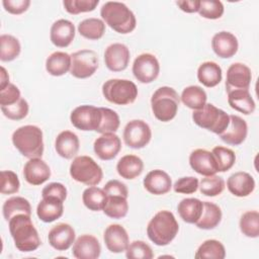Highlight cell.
Wrapping results in <instances>:
<instances>
[{
    "label": "cell",
    "instance_id": "obj_52",
    "mask_svg": "<svg viewBox=\"0 0 259 259\" xmlns=\"http://www.w3.org/2000/svg\"><path fill=\"white\" fill-rule=\"evenodd\" d=\"M41 196H53L65 201L67 198V188L60 182H52L42 188Z\"/></svg>",
    "mask_w": 259,
    "mask_h": 259
},
{
    "label": "cell",
    "instance_id": "obj_45",
    "mask_svg": "<svg viewBox=\"0 0 259 259\" xmlns=\"http://www.w3.org/2000/svg\"><path fill=\"white\" fill-rule=\"evenodd\" d=\"M198 14L206 19H219L225 12L224 4L219 0H202L200 1Z\"/></svg>",
    "mask_w": 259,
    "mask_h": 259
},
{
    "label": "cell",
    "instance_id": "obj_28",
    "mask_svg": "<svg viewBox=\"0 0 259 259\" xmlns=\"http://www.w3.org/2000/svg\"><path fill=\"white\" fill-rule=\"evenodd\" d=\"M228 103L231 108L245 115L255 111L256 104L249 90H233L228 92Z\"/></svg>",
    "mask_w": 259,
    "mask_h": 259
},
{
    "label": "cell",
    "instance_id": "obj_38",
    "mask_svg": "<svg viewBox=\"0 0 259 259\" xmlns=\"http://www.w3.org/2000/svg\"><path fill=\"white\" fill-rule=\"evenodd\" d=\"M226 257L225 246L218 240L209 239L204 241L196 250V259H224Z\"/></svg>",
    "mask_w": 259,
    "mask_h": 259
},
{
    "label": "cell",
    "instance_id": "obj_7",
    "mask_svg": "<svg viewBox=\"0 0 259 259\" xmlns=\"http://www.w3.org/2000/svg\"><path fill=\"white\" fill-rule=\"evenodd\" d=\"M192 120L197 126L221 135L229 125L230 115L213 104L205 103L202 108L193 110Z\"/></svg>",
    "mask_w": 259,
    "mask_h": 259
},
{
    "label": "cell",
    "instance_id": "obj_5",
    "mask_svg": "<svg viewBox=\"0 0 259 259\" xmlns=\"http://www.w3.org/2000/svg\"><path fill=\"white\" fill-rule=\"evenodd\" d=\"M179 104L180 96L169 86L159 87L151 97L152 112L162 122H168L176 116Z\"/></svg>",
    "mask_w": 259,
    "mask_h": 259
},
{
    "label": "cell",
    "instance_id": "obj_26",
    "mask_svg": "<svg viewBox=\"0 0 259 259\" xmlns=\"http://www.w3.org/2000/svg\"><path fill=\"white\" fill-rule=\"evenodd\" d=\"M64 213V201L53 196H45L36 206V215L44 223H53Z\"/></svg>",
    "mask_w": 259,
    "mask_h": 259
},
{
    "label": "cell",
    "instance_id": "obj_27",
    "mask_svg": "<svg viewBox=\"0 0 259 259\" xmlns=\"http://www.w3.org/2000/svg\"><path fill=\"white\" fill-rule=\"evenodd\" d=\"M80 142L78 136L71 131L61 132L55 141L57 154L64 159H73L79 151Z\"/></svg>",
    "mask_w": 259,
    "mask_h": 259
},
{
    "label": "cell",
    "instance_id": "obj_19",
    "mask_svg": "<svg viewBox=\"0 0 259 259\" xmlns=\"http://www.w3.org/2000/svg\"><path fill=\"white\" fill-rule=\"evenodd\" d=\"M248 135V125L245 119L239 115H230V122L227 128L219 135L221 140L231 146L243 144Z\"/></svg>",
    "mask_w": 259,
    "mask_h": 259
},
{
    "label": "cell",
    "instance_id": "obj_51",
    "mask_svg": "<svg viewBox=\"0 0 259 259\" xmlns=\"http://www.w3.org/2000/svg\"><path fill=\"white\" fill-rule=\"evenodd\" d=\"M21 98L20 90L17 86L9 83L5 88L0 89V106H6L17 102Z\"/></svg>",
    "mask_w": 259,
    "mask_h": 259
},
{
    "label": "cell",
    "instance_id": "obj_41",
    "mask_svg": "<svg viewBox=\"0 0 259 259\" xmlns=\"http://www.w3.org/2000/svg\"><path fill=\"white\" fill-rule=\"evenodd\" d=\"M239 227L243 235L248 238L259 237V212L248 210L241 215Z\"/></svg>",
    "mask_w": 259,
    "mask_h": 259
},
{
    "label": "cell",
    "instance_id": "obj_6",
    "mask_svg": "<svg viewBox=\"0 0 259 259\" xmlns=\"http://www.w3.org/2000/svg\"><path fill=\"white\" fill-rule=\"evenodd\" d=\"M104 98L115 105H128L136 101L139 91L137 85L127 79H109L102 85Z\"/></svg>",
    "mask_w": 259,
    "mask_h": 259
},
{
    "label": "cell",
    "instance_id": "obj_18",
    "mask_svg": "<svg viewBox=\"0 0 259 259\" xmlns=\"http://www.w3.org/2000/svg\"><path fill=\"white\" fill-rule=\"evenodd\" d=\"M211 48L218 57L222 59H230L238 52V38L230 31L223 30L217 32L211 38Z\"/></svg>",
    "mask_w": 259,
    "mask_h": 259
},
{
    "label": "cell",
    "instance_id": "obj_42",
    "mask_svg": "<svg viewBox=\"0 0 259 259\" xmlns=\"http://www.w3.org/2000/svg\"><path fill=\"white\" fill-rule=\"evenodd\" d=\"M211 153L217 163L218 172H227L235 165L236 155L233 150L226 147L217 146L212 149Z\"/></svg>",
    "mask_w": 259,
    "mask_h": 259
},
{
    "label": "cell",
    "instance_id": "obj_3",
    "mask_svg": "<svg viewBox=\"0 0 259 259\" xmlns=\"http://www.w3.org/2000/svg\"><path fill=\"white\" fill-rule=\"evenodd\" d=\"M179 231L175 215L169 210L158 211L147 226L148 238L157 246H167L176 237Z\"/></svg>",
    "mask_w": 259,
    "mask_h": 259
},
{
    "label": "cell",
    "instance_id": "obj_14",
    "mask_svg": "<svg viewBox=\"0 0 259 259\" xmlns=\"http://www.w3.org/2000/svg\"><path fill=\"white\" fill-rule=\"evenodd\" d=\"M131 53L128 48L120 42L109 45L104 52V63L111 72L124 71L130 63Z\"/></svg>",
    "mask_w": 259,
    "mask_h": 259
},
{
    "label": "cell",
    "instance_id": "obj_4",
    "mask_svg": "<svg viewBox=\"0 0 259 259\" xmlns=\"http://www.w3.org/2000/svg\"><path fill=\"white\" fill-rule=\"evenodd\" d=\"M12 143L25 158H41L44 154L42 131L32 124L22 125L12 134Z\"/></svg>",
    "mask_w": 259,
    "mask_h": 259
},
{
    "label": "cell",
    "instance_id": "obj_56",
    "mask_svg": "<svg viewBox=\"0 0 259 259\" xmlns=\"http://www.w3.org/2000/svg\"><path fill=\"white\" fill-rule=\"evenodd\" d=\"M9 84V75L4 67H1V81H0V89L5 88Z\"/></svg>",
    "mask_w": 259,
    "mask_h": 259
},
{
    "label": "cell",
    "instance_id": "obj_35",
    "mask_svg": "<svg viewBox=\"0 0 259 259\" xmlns=\"http://www.w3.org/2000/svg\"><path fill=\"white\" fill-rule=\"evenodd\" d=\"M2 213L6 222H9L13 217L20 213L31 215V205L26 198L22 196H13L3 203Z\"/></svg>",
    "mask_w": 259,
    "mask_h": 259
},
{
    "label": "cell",
    "instance_id": "obj_17",
    "mask_svg": "<svg viewBox=\"0 0 259 259\" xmlns=\"http://www.w3.org/2000/svg\"><path fill=\"white\" fill-rule=\"evenodd\" d=\"M103 240L108 251L116 254L125 252L130 244V238L126 230L118 224L109 225L105 229Z\"/></svg>",
    "mask_w": 259,
    "mask_h": 259
},
{
    "label": "cell",
    "instance_id": "obj_50",
    "mask_svg": "<svg viewBox=\"0 0 259 259\" xmlns=\"http://www.w3.org/2000/svg\"><path fill=\"white\" fill-rule=\"evenodd\" d=\"M198 179L193 176H187V177H181L179 178L174 185H172L173 190L176 193L181 194H191L194 193L198 189Z\"/></svg>",
    "mask_w": 259,
    "mask_h": 259
},
{
    "label": "cell",
    "instance_id": "obj_48",
    "mask_svg": "<svg viewBox=\"0 0 259 259\" xmlns=\"http://www.w3.org/2000/svg\"><path fill=\"white\" fill-rule=\"evenodd\" d=\"M99 0H64L63 5L65 10L73 15L84 12L93 11L98 5Z\"/></svg>",
    "mask_w": 259,
    "mask_h": 259
},
{
    "label": "cell",
    "instance_id": "obj_23",
    "mask_svg": "<svg viewBox=\"0 0 259 259\" xmlns=\"http://www.w3.org/2000/svg\"><path fill=\"white\" fill-rule=\"evenodd\" d=\"M145 189L154 195H164L172 188V180L167 172L161 169L150 171L144 178Z\"/></svg>",
    "mask_w": 259,
    "mask_h": 259
},
{
    "label": "cell",
    "instance_id": "obj_16",
    "mask_svg": "<svg viewBox=\"0 0 259 259\" xmlns=\"http://www.w3.org/2000/svg\"><path fill=\"white\" fill-rule=\"evenodd\" d=\"M76 234L72 226L60 223L54 226L48 235L49 244L57 251L68 250L75 242Z\"/></svg>",
    "mask_w": 259,
    "mask_h": 259
},
{
    "label": "cell",
    "instance_id": "obj_33",
    "mask_svg": "<svg viewBox=\"0 0 259 259\" xmlns=\"http://www.w3.org/2000/svg\"><path fill=\"white\" fill-rule=\"evenodd\" d=\"M222 217V209L218 204L210 201H203L202 213L195 225L198 229L212 230L219 226Z\"/></svg>",
    "mask_w": 259,
    "mask_h": 259
},
{
    "label": "cell",
    "instance_id": "obj_10",
    "mask_svg": "<svg viewBox=\"0 0 259 259\" xmlns=\"http://www.w3.org/2000/svg\"><path fill=\"white\" fill-rule=\"evenodd\" d=\"M101 118L100 107L88 104L77 106L70 114L71 123L83 132H96L100 125Z\"/></svg>",
    "mask_w": 259,
    "mask_h": 259
},
{
    "label": "cell",
    "instance_id": "obj_54",
    "mask_svg": "<svg viewBox=\"0 0 259 259\" xmlns=\"http://www.w3.org/2000/svg\"><path fill=\"white\" fill-rule=\"evenodd\" d=\"M103 190H104L106 196H110V195H120V196H124V197L128 196V190H127L126 185L116 179L109 180L104 185Z\"/></svg>",
    "mask_w": 259,
    "mask_h": 259
},
{
    "label": "cell",
    "instance_id": "obj_39",
    "mask_svg": "<svg viewBox=\"0 0 259 259\" xmlns=\"http://www.w3.org/2000/svg\"><path fill=\"white\" fill-rule=\"evenodd\" d=\"M82 201L84 205L92 211L103 210L106 201V194L103 188L97 186H89L83 191Z\"/></svg>",
    "mask_w": 259,
    "mask_h": 259
},
{
    "label": "cell",
    "instance_id": "obj_49",
    "mask_svg": "<svg viewBox=\"0 0 259 259\" xmlns=\"http://www.w3.org/2000/svg\"><path fill=\"white\" fill-rule=\"evenodd\" d=\"M20 188V182L16 173L10 170L1 171V193L13 194L18 192Z\"/></svg>",
    "mask_w": 259,
    "mask_h": 259
},
{
    "label": "cell",
    "instance_id": "obj_30",
    "mask_svg": "<svg viewBox=\"0 0 259 259\" xmlns=\"http://www.w3.org/2000/svg\"><path fill=\"white\" fill-rule=\"evenodd\" d=\"M223 78V72L220 65L215 62L207 61L199 65L197 69L198 81L207 88H212L219 85Z\"/></svg>",
    "mask_w": 259,
    "mask_h": 259
},
{
    "label": "cell",
    "instance_id": "obj_55",
    "mask_svg": "<svg viewBox=\"0 0 259 259\" xmlns=\"http://www.w3.org/2000/svg\"><path fill=\"white\" fill-rule=\"evenodd\" d=\"M200 1L199 0H182L176 1V5L186 13H194L198 11Z\"/></svg>",
    "mask_w": 259,
    "mask_h": 259
},
{
    "label": "cell",
    "instance_id": "obj_25",
    "mask_svg": "<svg viewBox=\"0 0 259 259\" xmlns=\"http://www.w3.org/2000/svg\"><path fill=\"white\" fill-rule=\"evenodd\" d=\"M255 180L247 172L239 171L232 174L227 180L228 190L237 197H246L255 189Z\"/></svg>",
    "mask_w": 259,
    "mask_h": 259
},
{
    "label": "cell",
    "instance_id": "obj_20",
    "mask_svg": "<svg viewBox=\"0 0 259 259\" xmlns=\"http://www.w3.org/2000/svg\"><path fill=\"white\" fill-rule=\"evenodd\" d=\"M100 243L92 235H81L73 244L72 254L77 259H96L100 256Z\"/></svg>",
    "mask_w": 259,
    "mask_h": 259
},
{
    "label": "cell",
    "instance_id": "obj_44",
    "mask_svg": "<svg viewBox=\"0 0 259 259\" xmlns=\"http://www.w3.org/2000/svg\"><path fill=\"white\" fill-rule=\"evenodd\" d=\"M100 110L102 113V118L96 132L99 134L115 133L120 124V119L116 111L107 107H100Z\"/></svg>",
    "mask_w": 259,
    "mask_h": 259
},
{
    "label": "cell",
    "instance_id": "obj_29",
    "mask_svg": "<svg viewBox=\"0 0 259 259\" xmlns=\"http://www.w3.org/2000/svg\"><path fill=\"white\" fill-rule=\"evenodd\" d=\"M143 170L144 162L136 155H124L116 164V171L118 175L127 180L137 178L142 174Z\"/></svg>",
    "mask_w": 259,
    "mask_h": 259
},
{
    "label": "cell",
    "instance_id": "obj_43",
    "mask_svg": "<svg viewBox=\"0 0 259 259\" xmlns=\"http://www.w3.org/2000/svg\"><path fill=\"white\" fill-rule=\"evenodd\" d=\"M198 188L201 194L205 196H217L220 195L225 189V180L218 175L204 176L199 183Z\"/></svg>",
    "mask_w": 259,
    "mask_h": 259
},
{
    "label": "cell",
    "instance_id": "obj_13",
    "mask_svg": "<svg viewBox=\"0 0 259 259\" xmlns=\"http://www.w3.org/2000/svg\"><path fill=\"white\" fill-rule=\"evenodd\" d=\"M252 80L250 68L243 63H234L227 70L226 91L249 90Z\"/></svg>",
    "mask_w": 259,
    "mask_h": 259
},
{
    "label": "cell",
    "instance_id": "obj_40",
    "mask_svg": "<svg viewBox=\"0 0 259 259\" xmlns=\"http://www.w3.org/2000/svg\"><path fill=\"white\" fill-rule=\"evenodd\" d=\"M21 52L19 40L11 34H1L0 36V60L11 62L15 60Z\"/></svg>",
    "mask_w": 259,
    "mask_h": 259
},
{
    "label": "cell",
    "instance_id": "obj_47",
    "mask_svg": "<svg viewBox=\"0 0 259 259\" xmlns=\"http://www.w3.org/2000/svg\"><path fill=\"white\" fill-rule=\"evenodd\" d=\"M1 111L8 119L11 120H20L27 116L29 106L27 101L24 98H20L17 102L6 105V106H0Z\"/></svg>",
    "mask_w": 259,
    "mask_h": 259
},
{
    "label": "cell",
    "instance_id": "obj_2",
    "mask_svg": "<svg viewBox=\"0 0 259 259\" xmlns=\"http://www.w3.org/2000/svg\"><path fill=\"white\" fill-rule=\"evenodd\" d=\"M100 16L105 24L121 34L131 33L137 26L134 12L121 2H105L100 8Z\"/></svg>",
    "mask_w": 259,
    "mask_h": 259
},
{
    "label": "cell",
    "instance_id": "obj_11",
    "mask_svg": "<svg viewBox=\"0 0 259 259\" xmlns=\"http://www.w3.org/2000/svg\"><path fill=\"white\" fill-rule=\"evenodd\" d=\"M122 138L127 147L132 149H143L150 143L152 131L146 121L133 119L125 124Z\"/></svg>",
    "mask_w": 259,
    "mask_h": 259
},
{
    "label": "cell",
    "instance_id": "obj_1",
    "mask_svg": "<svg viewBox=\"0 0 259 259\" xmlns=\"http://www.w3.org/2000/svg\"><path fill=\"white\" fill-rule=\"evenodd\" d=\"M8 226L14 246L20 252H32L40 246L41 241L30 215L17 214L8 222Z\"/></svg>",
    "mask_w": 259,
    "mask_h": 259
},
{
    "label": "cell",
    "instance_id": "obj_21",
    "mask_svg": "<svg viewBox=\"0 0 259 259\" xmlns=\"http://www.w3.org/2000/svg\"><path fill=\"white\" fill-rule=\"evenodd\" d=\"M189 165L198 174L203 176L214 175L218 172L217 163L211 152L205 149H196L189 155Z\"/></svg>",
    "mask_w": 259,
    "mask_h": 259
},
{
    "label": "cell",
    "instance_id": "obj_46",
    "mask_svg": "<svg viewBox=\"0 0 259 259\" xmlns=\"http://www.w3.org/2000/svg\"><path fill=\"white\" fill-rule=\"evenodd\" d=\"M125 257L128 259H152L153 250L146 242L137 240L128 244L125 250Z\"/></svg>",
    "mask_w": 259,
    "mask_h": 259
},
{
    "label": "cell",
    "instance_id": "obj_12",
    "mask_svg": "<svg viewBox=\"0 0 259 259\" xmlns=\"http://www.w3.org/2000/svg\"><path fill=\"white\" fill-rule=\"evenodd\" d=\"M132 71L139 82L149 84L158 78L160 73V64L156 56L144 53L135 59Z\"/></svg>",
    "mask_w": 259,
    "mask_h": 259
},
{
    "label": "cell",
    "instance_id": "obj_37",
    "mask_svg": "<svg viewBox=\"0 0 259 259\" xmlns=\"http://www.w3.org/2000/svg\"><path fill=\"white\" fill-rule=\"evenodd\" d=\"M128 211L127 197L120 195L106 196L103 212L110 219L119 220L124 218Z\"/></svg>",
    "mask_w": 259,
    "mask_h": 259
},
{
    "label": "cell",
    "instance_id": "obj_8",
    "mask_svg": "<svg viewBox=\"0 0 259 259\" xmlns=\"http://www.w3.org/2000/svg\"><path fill=\"white\" fill-rule=\"evenodd\" d=\"M71 177L87 186L98 185L102 178L103 172L101 167L89 156H77L70 165Z\"/></svg>",
    "mask_w": 259,
    "mask_h": 259
},
{
    "label": "cell",
    "instance_id": "obj_34",
    "mask_svg": "<svg viewBox=\"0 0 259 259\" xmlns=\"http://www.w3.org/2000/svg\"><path fill=\"white\" fill-rule=\"evenodd\" d=\"M207 100L206 92L197 85H190L182 90L180 101L190 109L197 110L202 108Z\"/></svg>",
    "mask_w": 259,
    "mask_h": 259
},
{
    "label": "cell",
    "instance_id": "obj_15",
    "mask_svg": "<svg viewBox=\"0 0 259 259\" xmlns=\"http://www.w3.org/2000/svg\"><path fill=\"white\" fill-rule=\"evenodd\" d=\"M93 150L100 160L109 161L115 158L121 150V141L114 133L101 134L94 141Z\"/></svg>",
    "mask_w": 259,
    "mask_h": 259
},
{
    "label": "cell",
    "instance_id": "obj_36",
    "mask_svg": "<svg viewBox=\"0 0 259 259\" xmlns=\"http://www.w3.org/2000/svg\"><path fill=\"white\" fill-rule=\"evenodd\" d=\"M77 29L81 36L90 40H97L104 35L105 23L102 19L90 17L80 21Z\"/></svg>",
    "mask_w": 259,
    "mask_h": 259
},
{
    "label": "cell",
    "instance_id": "obj_24",
    "mask_svg": "<svg viewBox=\"0 0 259 259\" xmlns=\"http://www.w3.org/2000/svg\"><path fill=\"white\" fill-rule=\"evenodd\" d=\"M75 37V26L68 19L56 20L50 30V39L57 48L69 47Z\"/></svg>",
    "mask_w": 259,
    "mask_h": 259
},
{
    "label": "cell",
    "instance_id": "obj_53",
    "mask_svg": "<svg viewBox=\"0 0 259 259\" xmlns=\"http://www.w3.org/2000/svg\"><path fill=\"white\" fill-rule=\"evenodd\" d=\"M2 5L8 13L19 15L28 9L30 0H3Z\"/></svg>",
    "mask_w": 259,
    "mask_h": 259
},
{
    "label": "cell",
    "instance_id": "obj_22",
    "mask_svg": "<svg viewBox=\"0 0 259 259\" xmlns=\"http://www.w3.org/2000/svg\"><path fill=\"white\" fill-rule=\"evenodd\" d=\"M23 177L27 183L37 186L50 179L51 169L41 158H32L23 167Z\"/></svg>",
    "mask_w": 259,
    "mask_h": 259
},
{
    "label": "cell",
    "instance_id": "obj_9",
    "mask_svg": "<svg viewBox=\"0 0 259 259\" xmlns=\"http://www.w3.org/2000/svg\"><path fill=\"white\" fill-rule=\"evenodd\" d=\"M98 56L92 50H80L71 55L70 73L78 79L91 77L98 69Z\"/></svg>",
    "mask_w": 259,
    "mask_h": 259
},
{
    "label": "cell",
    "instance_id": "obj_32",
    "mask_svg": "<svg viewBox=\"0 0 259 259\" xmlns=\"http://www.w3.org/2000/svg\"><path fill=\"white\" fill-rule=\"evenodd\" d=\"M71 69V55L65 52H54L46 60L47 72L55 77L68 73Z\"/></svg>",
    "mask_w": 259,
    "mask_h": 259
},
{
    "label": "cell",
    "instance_id": "obj_31",
    "mask_svg": "<svg viewBox=\"0 0 259 259\" xmlns=\"http://www.w3.org/2000/svg\"><path fill=\"white\" fill-rule=\"evenodd\" d=\"M202 208L203 201L194 197L183 198L177 205L179 217L187 224H195L202 213Z\"/></svg>",
    "mask_w": 259,
    "mask_h": 259
}]
</instances>
